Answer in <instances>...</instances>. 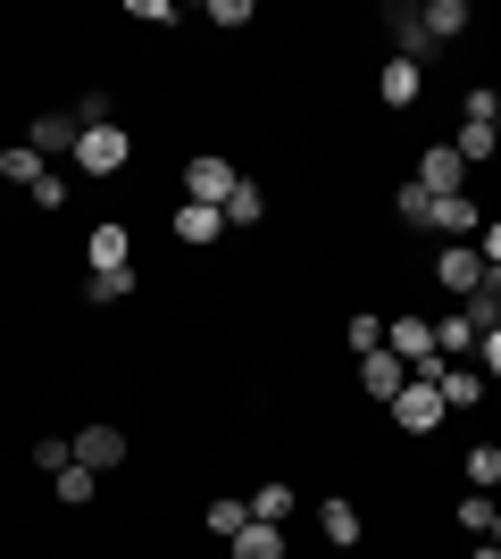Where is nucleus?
Returning a JSON list of instances; mask_svg holds the SVG:
<instances>
[{
  "mask_svg": "<svg viewBox=\"0 0 501 559\" xmlns=\"http://www.w3.org/2000/svg\"><path fill=\"white\" fill-rule=\"evenodd\" d=\"M75 167H84V176H126V167H134V134H126L118 117H109V126H84V134H75Z\"/></svg>",
  "mask_w": 501,
  "mask_h": 559,
  "instance_id": "obj_1",
  "label": "nucleus"
},
{
  "mask_svg": "<svg viewBox=\"0 0 501 559\" xmlns=\"http://www.w3.org/2000/svg\"><path fill=\"white\" fill-rule=\"evenodd\" d=\"M384 59H409V68H427L434 59V34H427V17H418V0H384Z\"/></svg>",
  "mask_w": 501,
  "mask_h": 559,
  "instance_id": "obj_2",
  "label": "nucleus"
},
{
  "mask_svg": "<svg viewBox=\"0 0 501 559\" xmlns=\"http://www.w3.org/2000/svg\"><path fill=\"white\" fill-rule=\"evenodd\" d=\"M126 267H134V226H118V217L84 226V276H126Z\"/></svg>",
  "mask_w": 501,
  "mask_h": 559,
  "instance_id": "obj_3",
  "label": "nucleus"
},
{
  "mask_svg": "<svg viewBox=\"0 0 501 559\" xmlns=\"http://www.w3.org/2000/svg\"><path fill=\"white\" fill-rule=\"evenodd\" d=\"M384 418L402 426L409 443H427V435H434V426H443V418H452V409H443V393H434V384H418V376H409L402 393H393V409H384Z\"/></svg>",
  "mask_w": 501,
  "mask_h": 559,
  "instance_id": "obj_4",
  "label": "nucleus"
},
{
  "mask_svg": "<svg viewBox=\"0 0 501 559\" xmlns=\"http://www.w3.org/2000/svg\"><path fill=\"white\" fill-rule=\"evenodd\" d=\"M242 185V167L226 159V151H192L184 159V201H210V210H226V192Z\"/></svg>",
  "mask_w": 501,
  "mask_h": 559,
  "instance_id": "obj_5",
  "label": "nucleus"
},
{
  "mask_svg": "<svg viewBox=\"0 0 501 559\" xmlns=\"http://www.w3.org/2000/svg\"><path fill=\"white\" fill-rule=\"evenodd\" d=\"M409 185L427 192V201H452V192H468V159H460L452 142H427V151H418V176H409Z\"/></svg>",
  "mask_w": 501,
  "mask_h": 559,
  "instance_id": "obj_6",
  "label": "nucleus"
},
{
  "mask_svg": "<svg viewBox=\"0 0 501 559\" xmlns=\"http://www.w3.org/2000/svg\"><path fill=\"white\" fill-rule=\"evenodd\" d=\"M434 284L452 293V309L468 301V293H485V259H477V242H434Z\"/></svg>",
  "mask_w": 501,
  "mask_h": 559,
  "instance_id": "obj_7",
  "label": "nucleus"
},
{
  "mask_svg": "<svg viewBox=\"0 0 501 559\" xmlns=\"http://www.w3.org/2000/svg\"><path fill=\"white\" fill-rule=\"evenodd\" d=\"M310 510H318V535H326L334 551H359V543H368V518H359L351 492H318Z\"/></svg>",
  "mask_w": 501,
  "mask_h": 559,
  "instance_id": "obj_8",
  "label": "nucleus"
},
{
  "mask_svg": "<svg viewBox=\"0 0 501 559\" xmlns=\"http://www.w3.org/2000/svg\"><path fill=\"white\" fill-rule=\"evenodd\" d=\"M134 460V443H126V426H75V467H93V476H109V467Z\"/></svg>",
  "mask_w": 501,
  "mask_h": 559,
  "instance_id": "obj_9",
  "label": "nucleus"
},
{
  "mask_svg": "<svg viewBox=\"0 0 501 559\" xmlns=\"http://www.w3.org/2000/svg\"><path fill=\"white\" fill-rule=\"evenodd\" d=\"M75 134H84L75 109H34V117H25V142H34L43 159H75Z\"/></svg>",
  "mask_w": 501,
  "mask_h": 559,
  "instance_id": "obj_10",
  "label": "nucleus"
},
{
  "mask_svg": "<svg viewBox=\"0 0 501 559\" xmlns=\"http://www.w3.org/2000/svg\"><path fill=\"white\" fill-rule=\"evenodd\" d=\"M427 234H434V242H477V234H485V210H477V192H452V201H434Z\"/></svg>",
  "mask_w": 501,
  "mask_h": 559,
  "instance_id": "obj_11",
  "label": "nucleus"
},
{
  "mask_svg": "<svg viewBox=\"0 0 501 559\" xmlns=\"http://www.w3.org/2000/svg\"><path fill=\"white\" fill-rule=\"evenodd\" d=\"M377 100H384V117L418 109V100H427V68H409V59H384V68H377Z\"/></svg>",
  "mask_w": 501,
  "mask_h": 559,
  "instance_id": "obj_12",
  "label": "nucleus"
},
{
  "mask_svg": "<svg viewBox=\"0 0 501 559\" xmlns=\"http://www.w3.org/2000/svg\"><path fill=\"white\" fill-rule=\"evenodd\" d=\"M176 242H184V251L226 242V210H210V201H176Z\"/></svg>",
  "mask_w": 501,
  "mask_h": 559,
  "instance_id": "obj_13",
  "label": "nucleus"
},
{
  "mask_svg": "<svg viewBox=\"0 0 501 559\" xmlns=\"http://www.w3.org/2000/svg\"><path fill=\"white\" fill-rule=\"evenodd\" d=\"M402 384H409V368L393 359V350H368V359H359V393L377 401V409H393V393H402Z\"/></svg>",
  "mask_w": 501,
  "mask_h": 559,
  "instance_id": "obj_14",
  "label": "nucleus"
},
{
  "mask_svg": "<svg viewBox=\"0 0 501 559\" xmlns=\"http://www.w3.org/2000/svg\"><path fill=\"white\" fill-rule=\"evenodd\" d=\"M418 17H427V34H434V50H452L468 25H477V9L468 0H418Z\"/></svg>",
  "mask_w": 501,
  "mask_h": 559,
  "instance_id": "obj_15",
  "label": "nucleus"
},
{
  "mask_svg": "<svg viewBox=\"0 0 501 559\" xmlns=\"http://www.w3.org/2000/svg\"><path fill=\"white\" fill-rule=\"evenodd\" d=\"M242 501H251V518H260V526H293V510H301V492H293L285 476H267V485H251Z\"/></svg>",
  "mask_w": 501,
  "mask_h": 559,
  "instance_id": "obj_16",
  "label": "nucleus"
},
{
  "mask_svg": "<svg viewBox=\"0 0 501 559\" xmlns=\"http://www.w3.org/2000/svg\"><path fill=\"white\" fill-rule=\"evenodd\" d=\"M50 176V159L34 151V142H0V185H17V192H34Z\"/></svg>",
  "mask_w": 501,
  "mask_h": 559,
  "instance_id": "obj_17",
  "label": "nucleus"
},
{
  "mask_svg": "<svg viewBox=\"0 0 501 559\" xmlns=\"http://www.w3.org/2000/svg\"><path fill=\"white\" fill-rule=\"evenodd\" d=\"M226 559H293V543H285V526H260V518H251V526L226 543Z\"/></svg>",
  "mask_w": 501,
  "mask_h": 559,
  "instance_id": "obj_18",
  "label": "nucleus"
},
{
  "mask_svg": "<svg viewBox=\"0 0 501 559\" xmlns=\"http://www.w3.org/2000/svg\"><path fill=\"white\" fill-rule=\"evenodd\" d=\"M434 393H443V409H485V368H468V359H460V368H443V384H434Z\"/></svg>",
  "mask_w": 501,
  "mask_h": 559,
  "instance_id": "obj_19",
  "label": "nucleus"
},
{
  "mask_svg": "<svg viewBox=\"0 0 501 559\" xmlns=\"http://www.w3.org/2000/svg\"><path fill=\"white\" fill-rule=\"evenodd\" d=\"M434 350H443V359H477V326H468V318H460V309H443V318H434Z\"/></svg>",
  "mask_w": 501,
  "mask_h": 559,
  "instance_id": "obj_20",
  "label": "nucleus"
},
{
  "mask_svg": "<svg viewBox=\"0 0 501 559\" xmlns=\"http://www.w3.org/2000/svg\"><path fill=\"white\" fill-rule=\"evenodd\" d=\"M201 526H210V535H217V543H235V535H242V526H251V501H242V492H217L210 510H201Z\"/></svg>",
  "mask_w": 501,
  "mask_h": 559,
  "instance_id": "obj_21",
  "label": "nucleus"
},
{
  "mask_svg": "<svg viewBox=\"0 0 501 559\" xmlns=\"http://www.w3.org/2000/svg\"><path fill=\"white\" fill-rule=\"evenodd\" d=\"M50 501H59V510H84V501H100V476L93 467H59V476H50Z\"/></svg>",
  "mask_w": 501,
  "mask_h": 559,
  "instance_id": "obj_22",
  "label": "nucleus"
},
{
  "mask_svg": "<svg viewBox=\"0 0 501 559\" xmlns=\"http://www.w3.org/2000/svg\"><path fill=\"white\" fill-rule=\"evenodd\" d=\"M452 151L468 159V176H477V167H493V159H501V134H493V126H460Z\"/></svg>",
  "mask_w": 501,
  "mask_h": 559,
  "instance_id": "obj_23",
  "label": "nucleus"
},
{
  "mask_svg": "<svg viewBox=\"0 0 501 559\" xmlns=\"http://www.w3.org/2000/svg\"><path fill=\"white\" fill-rule=\"evenodd\" d=\"M260 217H267V192L251 185V176H242V185L226 192V234H235V226H260Z\"/></svg>",
  "mask_w": 501,
  "mask_h": 559,
  "instance_id": "obj_24",
  "label": "nucleus"
},
{
  "mask_svg": "<svg viewBox=\"0 0 501 559\" xmlns=\"http://www.w3.org/2000/svg\"><path fill=\"white\" fill-rule=\"evenodd\" d=\"M134 293H143L134 267H126V276H84V301H93V309H118V301H134Z\"/></svg>",
  "mask_w": 501,
  "mask_h": 559,
  "instance_id": "obj_25",
  "label": "nucleus"
},
{
  "mask_svg": "<svg viewBox=\"0 0 501 559\" xmlns=\"http://www.w3.org/2000/svg\"><path fill=\"white\" fill-rule=\"evenodd\" d=\"M460 476H468V492H493L501 485V443H477L468 460H460Z\"/></svg>",
  "mask_w": 501,
  "mask_h": 559,
  "instance_id": "obj_26",
  "label": "nucleus"
},
{
  "mask_svg": "<svg viewBox=\"0 0 501 559\" xmlns=\"http://www.w3.org/2000/svg\"><path fill=\"white\" fill-rule=\"evenodd\" d=\"M493 510H501V501H485V492H460V501H452V518H460V535H493Z\"/></svg>",
  "mask_w": 501,
  "mask_h": 559,
  "instance_id": "obj_27",
  "label": "nucleus"
},
{
  "mask_svg": "<svg viewBox=\"0 0 501 559\" xmlns=\"http://www.w3.org/2000/svg\"><path fill=\"white\" fill-rule=\"evenodd\" d=\"M501 117V84H468L460 93V126H493Z\"/></svg>",
  "mask_w": 501,
  "mask_h": 559,
  "instance_id": "obj_28",
  "label": "nucleus"
},
{
  "mask_svg": "<svg viewBox=\"0 0 501 559\" xmlns=\"http://www.w3.org/2000/svg\"><path fill=\"white\" fill-rule=\"evenodd\" d=\"M201 17H210L217 34H242V25H260V9H251V0H210Z\"/></svg>",
  "mask_w": 501,
  "mask_h": 559,
  "instance_id": "obj_29",
  "label": "nucleus"
},
{
  "mask_svg": "<svg viewBox=\"0 0 501 559\" xmlns=\"http://www.w3.org/2000/svg\"><path fill=\"white\" fill-rule=\"evenodd\" d=\"M25 201H34V210H43V217H59V210H68V201H75V185H68V176H59V167H50V176H43V185H34V192H25Z\"/></svg>",
  "mask_w": 501,
  "mask_h": 559,
  "instance_id": "obj_30",
  "label": "nucleus"
},
{
  "mask_svg": "<svg viewBox=\"0 0 501 559\" xmlns=\"http://www.w3.org/2000/svg\"><path fill=\"white\" fill-rule=\"evenodd\" d=\"M343 343H351L359 359H368V350H384V318H377V309H359L351 326H343Z\"/></svg>",
  "mask_w": 501,
  "mask_h": 559,
  "instance_id": "obj_31",
  "label": "nucleus"
},
{
  "mask_svg": "<svg viewBox=\"0 0 501 559\" xmlns=\"http://www.w3.org/2000/svg\"><path fill=\"white\" fill-rule=\"evenodd\" d=\"M34 467H43V476L75 467V435H43V443H34Z\"/></svg>",
  "mask_w": 501,
  "mask_h": 559,
  "instance_id": "obj_32",
  "label": "nucleus"
},
{
  "mask_svg": "<svg viewBox=\"0 0 501 559\" xmlns=\"http://www.w3.org/2000/svg\"><path fill=\"white\" fill-rule=\"evenodd\" d=\"M393 217H402V226H418V234H427L434 201H427V192H418V185H402V192H393Z\"/></svg>",
  "mask_w": 501,
  "mask_h": 559,
  "instance_id": "obj_33",
  "label": "nucleus"
},
{
  "mask_svg": "<svg viewBox=\"0 0 501 559\" xmlns=\"http://www.w3.org/2000/svg\"><path fill=\"white\" fill-rule=\"evenodd\" d=\"M126 17L134 25H184V9L176 0H126Z\"/></svg>",
  "mask_w": 501,
  "mask_h": 559,
  "instance_id": "obj_34",
  "label": "nucleus"
},
{
  "mask_svg": "<svg viewBox=\"0 0 501 559\" xmlns=\"http://www.w3.org/2000/svg\"><path fill=\"white\" fill-rule=\"evenodd\" d=\"M477 368H485V384H501V326L477 334Z\"/></svg>",
  "mask_w": 501,
  "mask_h": 559,
  "instance_id": "obj_35",
  "label": "nucleus"
},
{
  "mask_svg": "<svg viewBox=\"0 0 501 559\" xmlns=\"http://www.w3.org/2000/svg\"><path fill=\"white\" fill-rule=\"evenodd\" d=\"M477 259H485V267H501V217H485V234H477Z\"/></svg>",
  "mask_w": 501,
  "mask_h": 559,
  "instance_id": "obj_36",
  "label": "nucleus"
},
{
  "mask_svg": "<svg viewBox=\"0 0 501 559\" xmlns=\"http://www.w3.org/2000/svg\"><path fill=\"white\" fill-rule=\"evenodd\" d=\"M485 543H493V551H501V510H493V535H485Z\"/></svg>",
  "mask_w": 501,
  "mask_h": 559,
  "instance_id": "obj_37",
  "label": "nucleus"
},
{
  "mask_svg": "<svg viewBox=\"0 0 501 559\" xmlns=\"http://www.w3.org/2000/svg\"><path fill=\"white\" fill-rule=\"evenodd\" d=\"M493 134H501V117H493Z\"/></svg>",
  "mask_w": 501,
  "mask_h": 559,
  "instance_id": "obj_38",
  "label": "nucleus"
}]
</instances>
